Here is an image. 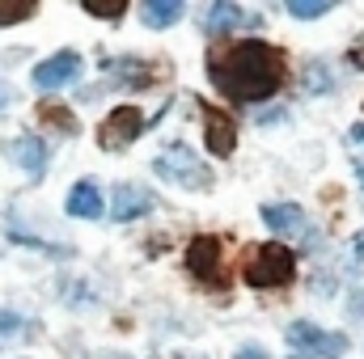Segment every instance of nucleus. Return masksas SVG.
<instances>
[{"instance_id":"1","label":"nucleus","mask_w":364,"mask_h":359,"mask_svg":"<svg viewBox=\"0 0 364 359\" xmlns=\"http://www.w3.org/2000/svg\"><path fill=\"white\" fill-rule=\"evenodd\" d=\"M208 77L220 97H229L233 106H250V101H267L275 89H284L288 77V60L284 51L259 38H242V43H220L208 51L203 60Z\"/></svg>"},{"instance_id":"2","label":"nucleus","mask_w":364,"mask_h":359,"mask_svg":"<svg viewBox=\"0 0 364 359\" xmlns=\"http://www.w3.org/2000/svg\"><path fill=\"white\" fill-rule=\"evenodd\" d=\"M242 275L250 287H288L292 275H296V254L279 241H267V245H250L246 250V263H242Z\"/></svg>"},{"instance_id":"3","label":"nucleus","mask_w":364,"mask_h":359,"mask_svg":"<svg viewBox=\"0 0 364 359\" xmlns=\"http://www.w3.org/2000/svg\"><path fill=\"white\" fill-rule=\"evenodd\" d=\"M153 170H157L166 182L182 186V190H208V186H212V170H208L186 144H170V148L153 161Z\"/></svg>"},{"instance_id":"4","label":"nucleus","mask_w":364,"mask_h":359,"mask_svg":"<svg viewBox=\"0 0 364 359\" xmlns=\"http://www.w3.org/2000/svg\"><path fill=\"white\" fill-rule=\"evenodd\" d=\"M186 270H191L203 287H212V292H229L225 250H220V241H216V237H208V233L191 237V245H186Z\"/></svg>"},{"instance_id":"5","label":"nucleus","mask_w":364,"mask_h":359,"mask_svg":"<svg viewBox=\"0 0 364 359\" xmlns=\"http://www.w3.org/2000/svg\"><path fill=\"white\" fill-rule=\"evenodd\" d=\"M144 127H149V123H144V114H140L136 106H119V110H110L106 123L97 127V144H102L106 153H119V148L136 144Z\"/></svg>"},{"instance_id":"6","label":"nucleus","mask_w":364,"mask_h":359,"mask_svg":"<svg viewBox=\"0 0 364 359\" xmlns=\"http://www.w3.org/2000/svg\"><path fill=\"white\" fill-rule=\"evenodd\" d=\"M288 343L296 351H305L309 359H339L348 351V338L343 334H331V330H318L309 321H292L288 326Z\"/></svg>"},{"instance_id":"7","label":"nucleus","mask_w":364,"mask_h":359,"mask_svg":"<svg viewBox=\"0 0 364 359\" xmlns=\"http://www.w3.org/2000/svg\"><path fill=\"white\" fill-rule=\"evenodd\" d=\"M199 114H203V140H208V153L212 157H229L237 148V123L216 110L212 101H199Z\"/></svg>"},{"instance_id":"8","label":"nucleus","mask_w":364,"mask_h":359,"mask_svg":"<svg viewBox=\"0 0 364 359\" xmlns=\"http://www.w3.org/2000/svg\"><path fill=\"white\" fill-rule=\"evenodd\" d=\"M77 77H81V55H77V51L47 55V60H43V64H34V72H30L34 89H43V93L60 89V85H68V81H77Z\"/></svg>"},{"instance_id":"9","label":"nucleus","mask_w":364,"mask_h":359,"mask_svg":"<svg viewBox=\"0 0 364 359\" xmlns=\"http://www.w3.org/2000/svg\"><path fill=\"white\" fill-rule=\"evenodd\" d=\"M106 72L119 85H127V89H149L153 81H166L170 77L166 64H144V60H114V64H106Z\"/></svg>"},{"instance_id":"10","label":"nucleus","mask_w":364,"mask_h":359,"mask_svg":"<svg viewBox=\"0 0 364 359\" xmlns=\"http://www.w3.org/2000/svg\"><path fill=\"white\" fill-rule=\"evenodd\" d=\"M4 153H9V161H13L17 170H26L30 178H43V170H47V148H43L38 136H17V140L4 144Z\"/></svg>"},{"instance_id":"11","label":"nucleus","mask_w":364,"mask_h":359,"mask_svg":"<svg viewBox=\"0 0 364 359\" xmlns=\"http://www.w3.org/2000/svg\"><path fill=\"white\" fill-rule=\"evenodd\" d=\"M149 211H153V194H149V190H140V186H132V182L114 186L110 216H114L119 224H127V220H140V216H149Z\"/></svg>"},{"instance_id":"12","label":"nucleus","mask_w":364,"mask_h":359,"mask_svg":"<svg viewBox=\"0 0 364 359\" xmlns=\"http://www.w3.org/2000/svg\"><path fill=\"white\" fill-rule=\"evenodd\" d=\"M263 224L284 237H305V228H309V220L296 203H263Z\"/></svg>"},{"instance_id":"13","label":"nucleus","mask_w":364,"mask_h":359,"mask_svg":"<svg viewBox=\"0 0 364 359\" xmlns=\"http://www.w3.org/2000/svg\"><path fill=\"white\" fill-rule=\"evenodd\" d=\"M208 26H212L216 34H229V30H250V26H263V17L220 0V4H212V9H208Z\"/></svg>"},{"instance_id":"14","label":"nucleus","mask_w":364,"mask_h":359,"mask_svg":"<svg viewBox=\"0 0 364 359\" xmlns=\"http://www.w3.org/2000/svg\"><path fill=\"white\" fill-rule=\"evenodd\" d=\"M68 216L73 220H97L102 216V190L93 186V182H77L73 190H68Z\"/></svg>"},{"instance_id":"15","label":"nucleus","mask_w":364,"mask_h":359,"mask_svg":"<svg viewBox=\"0 0 364 359\" xmlns=\"http://www.w3.org/2000/svg\"><path fill=\"white\" fill-rule=\"evenodd\" d=\"M140 17H144L149 30H170L174 21H182V4L178 0H144Z\"/></svg>"},{"instance_id":"16","label":"nucleus","mask_w":364,"mask_h":359,"mask_svg":"<svg viewBox=\"0 0 364 359\" xmlns=\"http://www.w3.org/2000/svg\"><path fill=\"white\" fill-rule=\"evenodd\" d=\"M38 118H43V123H51V127H60L64 136H73V131L81 127V123H77V114H73L68 106H55V101H43V106H38Z\"/></svg>"},{"instance_id":"17","label":"nucleus","mask_w":364,"mask_h":359,"mask_svg":"<svg viewBox=\"0 0 364 359\" xmlns=\"http://www.w3.org/2000/svg\"><path fill=\"white\" fill-rule=\"evenodd\" d=\"M38 13L34 0H0V26H17V21H30Z\"/></svg>"},{"instance_id":"18","label":"nucleus","mask_w":364,"mask_h":359,"mask_svg":"<svg viewBox=\"0 0 364 359\" xmlns=\"http://www.w3.org/2000/svg\"><path fill=\"white\" fill-rule=\"evenodd\" d=\"M288 13L296 21H314V17H326L331 13V0H288Z\"/></svg>"},{"instance_id":"19","label":"nucleus","mask_w":364,"mask_h":359,"mask_svg":"<svg viewBox=\"0 0 364 359\" xmlns=\"http://www.w3.org/2000/svg\"><path fill=\"white\" fill-rule=\"evenodd\" d=\"M81 9L93 17H106V21H119L127 13V0H81Z\"/></svg>"},{"instance_id":"20","label":"nucleus","mask_w":364,"mask_h":359,"mask_svg":"<svg viewBox=\"0 0 364 359\" xmlns=\"http://www.w3.org/2000/svg\"><path fill=\"white\" fill-rule=\"evenodd\" d=\"M305 85H309V93H331L326 68H322V64H309V68H305Z\"/></svg>"},{"instance_id":"21","label":"nucleus","mask_w":364,"mask_h":359,"mask_svg":"<svg viewBox=\"0 0 364 359\" xmlns=\"http://www.w3.org/2000/svg\"><path fill=\"white\" fill-rule=\"evenodd\" d=\"M233 359H267V351H263V347H242Z\"/></svg>"},{"instance_id":"22","label":"nucleus","mask_w":364,"mask_h":359,"mask_svg":"<svg viewBox=\"0 0 364 359\" xmlns=\"http://www.w3.org/2000/svg\"><path fill=\"white\" fill-rule=\"evenodd\" d=\"M17 326H21V321H17V317H9V313H0V334H13V330H17Z\"/></svg>"},{"instance_id":"23","label":"nucleus","mask_w":364,"mask_h":359,"mask_svg":"<svg viewBox=\"0 0 364 359\" xmlns=\"http://www.w3.org/2000/svg\"><path fill=\"white\" fill-rule=\"evenodd\" d=\"M348 64H352V68H364V43H360V47H352V51H348Z\"/></svg>"},{"instance_id":"24","label":"nucleus","mask_w":364,"mask_h":359,"mask_svg":"<svg viewBox=\"0 0 364 359\" xmlns=\"http://www.w3.org/2000/svg\"><path fill=\"white\" fill-rule=\"evenodd\" d=\"M279 118H284V110H267V114H263L259 123H263V127H272V123H279Z\"/></svg>"},{"instance_id":"25","label":"nucleus","mask_w":364,"mask_h":359,"mask_svg":"<svg viewBox=\"0 0 364 359\" xmlns=\"http://www.w3.org/2000/svg\"><path fill=\"white\" fill-rule=\"evenodd\" d=\"M9 97H13V89H9V85L0 81V106H9Z\"/></svg>"},{"instance_id":"26","label":"nucleus","mask_w":364,"mask_h":359,"mask_svg":"<svg viewBox=\"0 0 364 359\" xmlns=\"http://www.w3.org/2000/svg\"><path fill=\"white\" fill-rule=\"evenodd\" d=\"M352 144H364V123L360 127H352Z\"/></svg>"},{"instance_id":"27","label":"nucleus","mask_w":364,"mask_h":359,"mask_svg":"<svg viewBox=\"0 0 364 359\" xmlns=\"http://www.w3.org/2000/svg\"><path fill=\"white\" fill-rule=\"evenodd\" d=\"M360 186H364V165H360Z\"/></svg>"},{"instance_id":"28","label":"nucleus","mask_w":364,"mask_h":359,"mask_svg":"<svg viewBox=\"0 0 364 359\" xmlns=\"http://www.w3.org/2000/svg\"><path fill=\"white\" fill-rule=\"evenodd\" d=\"M296 359H309V355H296Z\"/></svg>"}]
</instances>
